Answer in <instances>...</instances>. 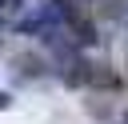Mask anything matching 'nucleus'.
I'll return each instance as SVG.
<instances>
[{
	"instance_id": "obj_1",
	"label": "nucleus",
	"mask_w": 128,
	"mask_h": 124,
	"mask_svg": "<svg viewBox=\"0 0 128 124\" xmlns=\"http://www.w3.org/2000/svg\"><path fill=\"white\" fill-rule=\"evenodd\" d=\"M8 104H12V96H4V92H0V108H8Z\"/></svg>"
}]
</instances>
